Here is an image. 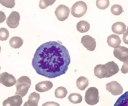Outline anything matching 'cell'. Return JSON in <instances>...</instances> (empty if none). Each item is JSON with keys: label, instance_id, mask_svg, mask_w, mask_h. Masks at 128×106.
<instances>
[{"label": "cell", "instance_id": "obj_26", "mask_svg": "<svg viewBox=\"0 0 128 106\" xmlns=\"http://www.w3.org/2000/svg\"><path fill=\"white\" fill-rule=\"evenodd\" d=\"M55 0H41L39 2V5L41 9H46L50 5L52 4L55 1Z\"/></svg>", "mask_w": 128, "mask_h": 106}, {"label": "cell", "instance_id": "obj_8", "mask_svg": "<svg viewBox=\"0 0 128 106\" xmlns=\"http://www.w3.org/2000/svg\"><path fill=\"white\" fill-rule=\"evenodd\" d=\"M16 81L12 75L7 72L0 74V82L6 87H10L14 85Z\"/></svg>", "mask_w": 128, "mask_h": 106}, {"label": "cell", "instance_id": "obj_30", "mask_svg": "<svg viewBox=\"0 0 128 106\" xmlns=\"http://www.w3.org/2000/svg\"><path fill=\"white\" fill-rule=\"evenodd\" d=\"M42 106H60V105L54 102H47L43 104Z\"/></svg>", "mask_w": 128, "mask_h": 106}, {"label": "cell", "instance_id": "obj_24", "mask_svg": "<svg viewBox=\"0 0 128 106\" xmlns=\"http://www.w3.org/2000/svg\"><path fill=\"white\" fill-rule=\"evenodd\" d=\"M110 4L108 0H97L96 1V5L97 7L100 9H104L107 8Z\"/></svg>", "mask_w": 128, "mask_h": 106}, {"label": "cell", "instance_id": "obj_25", "mask_svg": "<svg viewBox=\"0 0 128 106\" xmlns=\"http://www.w3.org/2000/svg\"><path fill=\"white\" fill-rule=\"evenodd\" d=\"M110 10L112 14L116 15H119L122 13L123 10L121 5L115 4L111 6Z\"/></svg>", "mask_w": 128, "mask_h": 106}, {"label": "cell", "instance_id": "obj_4", "mask_svg": "<svg viewBox=\"0 0 128 106\" xmlns=\"http://www.w3.org/2000/svg\"><path fill=\"white\" fill-rule=\"evenodd\" d=\"M99 98L98 89L94 87H91L86 92L84 100L88 104L94 105L98 102Z\"/></svg>", "mask_w": 128, "mask_h": 106}, {"label": "cell", "instance_id": "obj_1", "mask_svg": "<svg viewBox=\"0 0 128 106\" xmlns=\"http://www.w3.org/2000/svg\"><path fill=\"white\" fill-rule=\"evenodd\" d=\"M70 62L68 50L58 40L40 46L34 55L32 65L38 74L52 78L65 74Z\"/></svg>", "mask_w": 128, "mask_h": 106}, {"label": "cell", "instance_id": "obj_7", "mask_svg": "<svg viewBox=\"0 0 128 106\" xmlns=\"http://www.w3.org/2000/svg\"><path fill=\"white\" fill-rule=\"evenodd\" d=\"M113 54L115 57L120 61L124 62L128 61V48L120 45L114 48Z\"/></svg>", "mask_w": 128, "mask_h": 106}, {"label": "cell", "instance_id": "obj_29", "mask_svg": "<svg viewBox=\"0 0 128 106\" xmlns=\"http://www.w3.org/2000/svg\"><path fill=\"white\" fill-rule=\"evenodd\" d=\"M120 70L122 73L124 74L128 73V61L123 62Z\"/></svg>", "mask_w": 128, "mask_h": 106}, {"label": "cell", "instance_id": "obj_2", "mask_svg": "<svg viewBox=\"0 0 128 106\" xmlns=\"http://www.w3.org/2000/svg\"><path fill=\"white\" fill-rule=\"evenodd\" d=\"M31 85V81L28 76L20 77L16 80L15 85L16 89L15 95H19L23 98L27 93Z\"/></svg>", "mask_w": 128, "mask_h": 106}, {"label": "cell", "instance_id": "obj_32", "mask_svg": "<svg viewBox=\"0 0 128 106\" xmlns=\"http://www.w3.org/2000/svg\"><path fill=\"white\" fill-rule=\"evenodd\" d=\"M0 23H2L6 19V16L4 14V13L0 11Z\"/></svg>", "mask_w": 128, "mask_h": 106}, {"label": "cell", "instance_id": "obj_10", "mask_svg": "<svg viewBox=\"0 0 128 106\" xmlns=\"http://www.w3.org/2000/svg\"><path fill=\"white\" fill-rule=\"evenodd\" d=\"M81 42L87 50L90 51H93L95 49L96 45L95 39L89 35L83 36L81 38Z\"/></svg>", "mask_w": 128, "mask_h": 106}, {"label": "cell", "instance_id": "obj_14", "mask_svg": "<svg viewBox=\"0 0 128 106\" xmlns=\"http://www.w3.org/2000/svg\"><path fill=\"white\" fill-rule=\"evenodd\" d=\"M53 86V84L51 81H43L36 84L35 89L38 92H44L50 90Z\"/></svg>", "mask_w": 128, "mask_h": 106}, {"label": "cell", "instance_id": "obj_22", "mask_svg": "<svg viewBox=\"0 0 128 106\" xmlns=\"http://www.w3.org/2000/svg\"><path fill=\"white\" fill-rule=\"evenodd\" d=\"M68 98L70 102L74 104L80 103L82 100V97L80 94L72 93L70 94Z\"/></svg>", "mask_w": 128, "mask_h": 106}, {"label": "cell", "instance_id": "obj_21", "mask_svg": "<svg viewBox=\"0 0 128 106\" xmlns=\"http://www.w3.org/2000/svg\"><path fill=\"white\" fill-rule=\"evenodd\" d=\"M114 106H128V91L118 99Z\"/></svg>", "mask_w": 128, "mask_h": 106}, {"label": "cell", "instance_id": "obj_31", "mask_svg": "<svg viewBox=\"0 0 128 106\" xmlns=\"http://www.w3.org/2000/svg\"><path fill=\"white\" fill-rule=\"evenodd\" d=\"M122 38L124 43L128 44V31H126L123 34Z\"/></svg>", "mask_w": 128, "mask_h": 106}, {"label": "cell", "instance_id": "obj_6", "mask_svg": "<svg viewBox=\"0 0 128 106\" xmlns=\"http://www.w3.org/2000/svg\"><path fill=\"white\" fill-rule=\"evenodd\" d=\"M20 18V16L18 12L13 11L7 18L6 22L9 27L14 29L18 26Z\"/></svg>", "mask_w": 128, "mask_h": 106}, {"label": "cell", "instance_id": "obj_20", "mask_svg": "<svg viewBox=\"0 0 128 106\" xmlns=\"http://www.w3.org/2000/svg\"><path fill=\"white\" fill-rule=\"evenodd\" d=\"M76 27L78 31L81 33L87 32L90 29V25L86 21L80 20L76 24Z\"/></svg>", "mask_w": 128, "mask_h": 106}, {"label": "cell", "instance_id": "obj_27", "mask_svg": "<svg viewBox=\"0 0 128 106\" xmlns=\"http://www.w3.org/2000/svg\"><path fill=\"white\" fill-rule=\"evenodd\" d=\"M9 36V32L7 29L2 28L0 29V39L2 41L6 40Z\"/></svg>", "mask_w": 128, "mask_h": 106}, {"label": "cell", "instance_id": "obj_5", "mask_svg": "<svg viewBox=\"0 0 128 106\" xmlns=\"http://www.w3.org/2000/svg\"><path fill=\"white\" fill-rule=\"evenodd\" d=\"M70 12V10L68 7L64 4L58 5L54 11L58 19L61 21L65 20L68 18Z\"/></svg>", "mask_w": 128, "mask_h": 106}, {"label": "cell", "instance_id": "obj_19", "mask_svg": "<svg viewBox=\"0 0 128 106\" xmlns=\"http://www.w3.org/2000/svg\"><path fill=\"white\" fill-rule=\"evenodd\" d=\"M76 83L78 89L84 90L89 84L88 80L84 76H81L76 80Z\"/></svg>", "mask_w": 128, "mask_h": 106}, {"label": "cell", "instance_id": "obj_9", "mask_svg": "<svg viewBox=\"0 0 128 106\" xmlns=\"http://www.w3.org/2000/svg\"><path fill=\"white\" fill-rule=\"evenodd\" d=\"M106 88L107 90L114 96L121 94L123 90L121 85L116 81H112L107 83Z\"/></svg>", "mask_w": 128, "mask_h": 106}, {"label": "cell", "instance_id": "obj_13", "mask_svg": "<svg viewBox=\"0 0 128 106\" xmlns=\"http://www.w3.org/2000/svg\"><path fill=\"white\" fill-rule=\"evenodd\" d=\"M40 99L39 94L36 92H33L30 94L28 101L25 102L23 106H38Z\"/></svg>", "mask_w": 128, "mask_h": 106}, {"label": "cell", "instance_id": "obj_12", "mask_svg": "<svg viewBox=\"0 0 128 106\" xmlns=\"http://www.w3.org/2000/svg\"><path fill=\"white\" fill-rule=\"evenodd\" d=\"M94 75L100 79L108 78L106 68L104 65L100 64L96 65L94 69Z\"/></svg>", "mask_w": 128, "mask_h": 106}, {"label": "cell", "instance_id": "obj_17", "mask_svg": "<svg viewBox=\"0 0 128 106\" xmlns=\"http://www.w3.org/2000/svg\"><path fill=\"white\" fill-rule=\"evenodd\" d=\"M126 26L122 22H117L113 24L112 26V32L117 35L123 34L126 31Z\"/></svg>", "mask_w": 128, "mask_h": 106}, {"label": "cell", "instance_id": "obj_18", "mask_svg": "<svg viewBox=\"0 0 128 106\" xmlns=\"http://www.w3.org/2000/svg\"><path fill=\"white\" fill-rule=\"evenodd\" d=\"M24 42L23 39L18 36L12 37L10 40L9 43L12 47L15 48H20Z\"/></svg>", "mask_w": 128, "mask_h": 106}, {"label": "cell", "instance_id": "obj_3", "mask_svg": "<svg viewBox=\"0 0 128 106\" xmlns=\"http://www.w3.org/2000/svg\"><path fill=\"white\" fill-rule=\"evenodd\" d=\"M87 6L86 3L82 1H78L74 3L70 9V12L74 17L80 18L86 13Z\"/></svg>", "mask_w": 128, "mask_h": 106}, {"label": "cell", "instance_id": "obj_28", "mask_svg": "<svg viewBox=\"0 0 128 106\" xmlns=\"http://www.w3.org/2000/svg\"><path fill=\"white\" fill-rule=\"evenodd\" d=\"M0 3L2 5L10 8L14 7L15 4L14 0H0Z\"/></svg>", "mask_w": 128, "mask_h": 106}, {"label": "cell", "instance_id": "obj_11", "mask_svg": "<svg viewBox=\"0 0 128 106\" xmlns=\"http://www.w3.org/2000/svg\"><path fill=\"white\" fill-rule=\"evenodd\" d=\"M22 102V97L19 95L8 97L2 103L3 106H20Z\"/></svg>", "mask_w": 128, "mask_h": 106}, {"label": "cell", "instance_id": "obj_33", "mask_svg": "<svg viewBox=\"0 0 128 106\" xmlns=\"http://www.w3.org/2000/svg\"><path fill=\"white\" fill-rule=\"evenodd\" d=\"M126 31H128V26H127Z\"/></svg>", "mask_w": 128, "mask_h": 106}, {"label": "cell", "instance_id": "obj_15", "mask_svg": "<svg viewBox=\"0 0 128 106\" xmlns=\"http://www.w3.org/2000/svg\"><path fill=\"white\" fill-rule=\"evenodd\" d=\"M104 65L107 68L108 78L118 73L120 70L118 66L113 61L108 62Z\"/></svg>", "mask_w": 128, "mask_h": 106}, {"label": "cell", "instance_id": "obj_16", "mask_svg": "<svg viewBox=\"0 0 128 106\" xmlns=\"http://www.w3.org/2000/svg\"><path fill=\"white\" fill-rule=\"evenodd\" d=\"M107 41L108 45L115 48L119 47L121 40L119 36L115 34H112L107 37Z\"/></svg>", "mask_w": 128, "mask_h": 106}, {"label": "cell", "instance_id": "obj_23", "mask_svg": "<svg viewBox=\"0 0 128 106\" xmlns=\"http://www.w3.org/2000/svg\"><path fill=\"white\" fill-rule=\"evenodd\" d=\"M68 93V91L65 87L60 86L56 88L55 91V96L58 98L62 99L65 97Z\"/></svg>", "mask_w": 128, "mask_h": 106}]
</instances>
